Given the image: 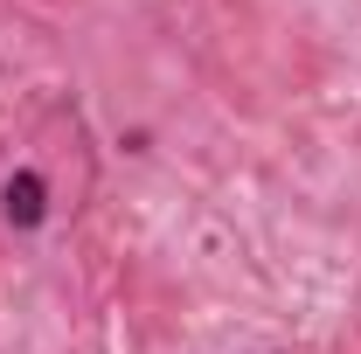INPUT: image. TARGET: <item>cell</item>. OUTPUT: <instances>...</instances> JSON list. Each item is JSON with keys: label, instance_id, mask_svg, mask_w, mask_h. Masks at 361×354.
I'll list each match as a JSON object with an SVG mask.
<instances>
[{"label": "cell", "instance_id": "obj_1", "mask_svg": "<svg viewBox=\"0 0 361 354\" xmlns=\"http://www.w3.org/2000/svg\"><path fill=\"white\" fill-rule=\"evenodd\" d=\"M0 216L14 222V229H35V222L49 216V181L42 174H7V188H0Z\"/></svg>", "mask_w": 361, "mask_h": 354}]
</instances>
